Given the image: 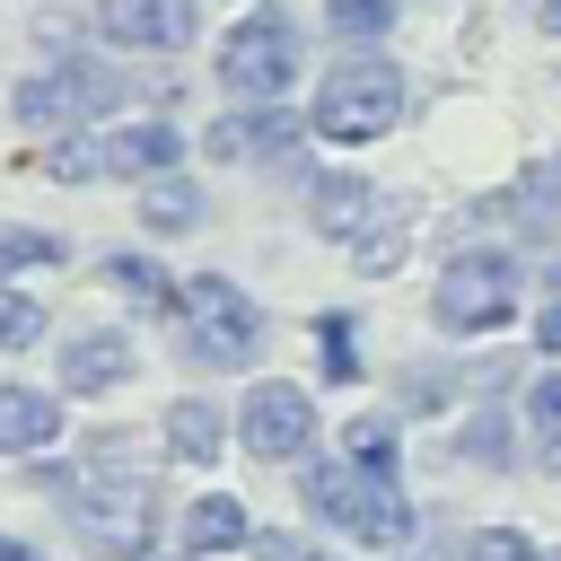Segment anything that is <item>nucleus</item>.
<instances>
[{"mask_svg": "<svg viewBox=\"0 0 561 561\" xmlns=\"http://www.w3.org/2000/svg\"><path fill=\"white\" fill-rule=\"evenodd\" d=\"M219 447H228V412H219V403H202V394L167 403V456H184V465H219Z\"/></svg>", "mask_w": 561, "mask_h": 561, "instance_id": "dca6fc26", "label": "nucleus"}, {"mask_svg": "<svg viewBox=\"0 0 561 561\" xmlns=\"http://www.w3.org/2000/svg\"><path fill=\"white\" fill-rule=\"evenodd\" d=\"M368 210H377V193H368L359 175H316V184H307V219H316V237H333V245H351V237L368 228Z\"/></svg>", "mask_w": 561, "mask_h": 561, "instance_id": "4468645a", "label": "nucleus"}, {"mask_svg": "<svg viewBox=\"0 0 561 561\" xmlns=\"http://www.w3.org/2000/svg\"><path fill=\"white\" fill-rule=\"evenodd\" d=\"M105 280H114V289H131L140 307H175V280H167L158 263H140V254H105Z\"/></svg>", "mask_w": 561, "mask_h": 561, "instance_id": "aec40b11", "label": "nucleus"}, {"mask_svg": "<svg viewBox=\"0 0 561 561\" xmlns=\"http://www.w3.org/2000/svg\"><path fill=\"white\" fill-rule=\"evenodd\" d=\"M456 456H465V465H508V421H500V412H473L465 438H456Z\"/></svg>", "mask_w": 561, "mask_h": 561, "instance_id": "b1692460", "label": "nucleus"}, {"mask_svg": "<svg viewBox=\"0 0 561 561\" xmlns=\"http://www.w3.org/2000/svg\"><path fill=\"white\" fill-rule=\"evenodd\" d=\"M53 263H61L53 228H0V272H53Z\"/></svg>", "mask_w": 561, "mask_h": 561, "instance_id": "412c9836", "label": "nucleus"}, {"mask_svg": "<svg viewBox=\"0 0 561 561\" xmlns=\"http://www.w3.org/2000/svg\"><path fill=\"white\" fill-rule=\"evenodd\" d=\"M193 219H202V184H184V175H149V184H140V228L184 237Z\"/></svg>", "mask_w": 561, "mask_h": 561, "instance_id": "f3484780", "label": "nucleus"}, {"mask_svg": "<svg viewBox=\"0 0 561 561\" xmlns=\"http://www.w3.org/2000/svg\"><path fill=\"white\" fill-rule=\"evenodd\" d=\"M298 500L324 517V526H342V535H359V543H377V552H394V543H412V500L394 491V473H359V465H307L298 473Z\"/></svg>", "mask_w": 561, "mask_h": 561, "instance_id": "f03ea898", "label": "nucleus"}, {"mask_svg": "<svg viewBox=\"0 0 561 561\" xmlns=\"http://www.w3.org/2000/svg\"><path fill=\"white\" fill-rule=\"evenodd\" d=\"M535 342H543V351H561V298H552V307L535 316Z\"/></svg>", "mask_w": 561, "mask_h": 561, "instance_id": "c85d7f7f", "label": "nucleus"}, {"mask_svg": "<svg viewBox=\"0 0 561 561\" xmlns=\"http://www.w3.org/2000/svg\"><path fill=\"white\" fill-rule=\"evenodd\" d=\"M289 79H298V18H289V9L237 18L228 44H219V88H237L245 105H280Z\"/></svg>", "mask_w": 561, "mask_h": 561, "instance_id": "39448f33", "label": "nucleus"}, {"mask_svg": "<svg viewBox=\"0 0 561 561\" xmlns=\"http://www.w3.org/2000/svg\"><path fill=\"white\" fill-rule=\"evenodd\" d=\"M96 105H114V79H105V70H79V61L35 70V79L18 88V123H26V131H70V123H88Z\"/></svg>", "mask_w": 561, "mask_h": 561, "instance_id": "6e6552de", "label": "nucleus"}, {"mask_svg": "<svg viewBox=\"0 0 561 561\" xmlns=\"http://www.w3.org/2000/svg\"><path fill=\"white\" fill-rule=\"evenodd\" d=\"M96 35L123 44V53H184L193 0H96Z\"/></svg>", "mask_w": 561, "mask_h": 561, "instance_id": "1a4fd4ad", "label": "nucleus"}, {"mask_svg": "<svg viewBox=\"0 0 561 561\" xmlns=\"http://www.w3.org/2000/svg\"><path fill=\"white\" fill-rule=\"evenodd\" d=\"M403 245H412L403 202H386V210H368V237H351V263H359V272H394V263H403Z\"/></svg>", "mask_w": 561, "mask_h": 561, "instance_id": "a211bd4d", "label": "nucleus"}, {"mask_svg": "<svg viewBox=\"0 0 561 561\" xmlns=\"http://www.w3.org/2000/svg\"><path fill=\"white\" fill-rule=\"evenodd\" d=\"M61 438V394L44 386H0V456H44Z\"/></svg>", "mask_w": 561, "mask_h": 561, "instance_id": "ddd939ff", "label": "nucleus"}, {"mask_svg": "<svg viewBox=\"0 0 561 561\" xmlns=\"http://www.w3.org/2000/svg\"><path fill=\"white\" fill-rule=\"evenodd\" d=\"M88 149H96V175H167L184 158V131L175 123H105V131H88Z\"/></svg>", "mask_w": 561, "mask_h": 561, "instance_id": "9d476101", "label": "nucleus"}, {"mask_svg": "<svg viewBox=\"0 0 561 561\" xmlns=\"http://www.w3.org/2000/svg\"><path fill=\"white\" fill-rule=\"evenodd\" d=\"M237 543H254V517H245V500H228V491H202V500L184 508V552H193V561H210V552H237Z\"/></svg>", "mask_w": 561, "mask_h": 561, "instance_id": "2eb2a0df", "label": "nucleus"}, {"mask_svg": "<svg viewBox=\"0 0 561 561\" xmlns=\"http://www.w3.org/2000/svg\"><path fill=\"white\" fill-rule=\"evenodd\" d=\"M298 131H307V123L280 114V105H237V114H219V123L202 131V149L245 167V158H280V149H298Z\"/></svg>", "mask_w": 561, "mask_h": 561, "instance_id": "9b49d317", "label": "nucleus"}, {"mask_svg": "<svg viewBox=\"0 0 561 561\" xmlns=\"http://www.w3.org/2000/svg\"><path fill=\"white\" fill-rule=\"evenodd\" d=\"M324 26L333 35H386L394 26V0H324Z\"/></svg>", "mask_w": 561, "mask_h": 561, "instance_id": "393cba45", "label": "nucleus"}, {"mask_svg": "<svg viewBox=\"0 0 561 561\" xmlns=\"http://www.w3.org/2000/svg\"><path fill=\"white\" fill-rule=\"evenodd\" d=\"M44 298H26V289H0V351H35L44 342Z\"/></svg>", "mask_w": 561, "mask_h": 561, "instance_id": "4be33fe9", "label": "nucleus"}, {"mask_svg": "<svg viewBox=\"0 0 561 561\" xmlns=\"http://www.w3.org/2000/svg\"><path fill=\"white\" fill-rule=\"evenodd\" d=\"M342 438H351V465H359V473H394V456H403V438H394L386 412H359Z\"/></svg>", "mask_w": 561, "mask_h": 561, "instance_id": "6ab92c4d", "label": "nucleus"}, {"mask_svg": "<svg viewBox=\"0 0 561 561\" xmlns=\"http://www.w3.org/2000/svg\"><path fill=\"white\" fill-rule=\"evenodd\" d=\"M465 561H543V552H535L517 526H482V535L465 543Z\"/></svg>", "mask_w": 561, "mask_h": 561, "instance_id": "bb28decb", "label": "nucleus"}, {"mask_svg": "<svg viewBox=\"0 0 561 561\" xmlns=\"http://www.w3.org/2000/svg\"><path fill=\"white\" fill-rule=\"evenodd\" d=\"M123 430H105V447H88V465H35V482L53 500H70L79 535L105 552H149L158 535V482L149 465H131V447H114Z\"/></svg>", "mask_w": 561, "mask_h": 561, "instance_id": "f257e3e1", "label": "nucleus"}, {"mask_svg": "<svg viewBox=\"0 0 561 561\" xmlns=\"http://www.w3.org/2000/svg\"><path fill=\"white\" fill-rule=\"evenodd\" d=\"M526 193H535V202H561V158H552V167H535V175H526Z\"/></svg>", "mask_w": 561, "mask_h": 561, "instance_id": "cd10ccee", "label": "nucleus"}, {"mask_svg": "<svg viewBox=\"0 0 561 561\" xmlns=\"http://www.w3.org/2000/svg\"><path fill=\"white\" fill-rule=\"evenodd\" d=\"M394 114H403V70H394V61H377V53H359V61H333V70L316 79L307 131H324V140H342V149H359V140H386V131H394Z\"/></svg>", "mask_w": 561, "mask_h": 561, "instance_id": "7ed1b4c3", "label": "nucleus"}, {"mask_svg": "<svg viewBox=\"0 0 561 561\" xmlns=\"http://www.w3.org/2000/svg\"><path fill=\"white\" fill-rule=\"evenodd\" d=\"M123 377H131V333L88 324V333L61 342V394H105V386H123Z\"/></svg>", "mask_w": 561, "mask_h": 561, "instance_id": "f8f14e48", "label": "nucleus"}, {"mask_svg": "<svg viewBox=\"0 0 561 561\" xmlns=\"http://www.w3.org/2000/svg\"><path fill=\"white\" fill-rule=\"evenodd\" d=\"M316 351H324V377H333V386L368 377V368H359V342H351V316H316Z\"/></svg>", "mask_w": 561, "mask_h": 561, "instance_id": "5701e85b", "label": "nucleus"}, {"mask_svg": "<svg viewBox=\"0 0 561 561\" xmlns=\"http://www.w3.org/2000/svg\"><path fill=\"white\" fill-rule=\"evenodd\" d=\"M430 316H438V333H500L517 316V263L508 254H456L438 272Z\"/></svg>", "mask_w": 561, "mask_h": 561, "instance_id": "423d86ee", "label": "nucleus"}, {"mask_svg": "<svg viewBox=\"0 0 561 561\" xmlns=\"http://www.w3.org/2000/svg\"><path fill=\"white\" fill-rule=\"evenodd\" d=\"M0 561H35V552H26V543H9V535H0Z\"/></svg>", "mask_w": 561, "mask_h": 561, "instance_id": "c756f323", "label": "nucleus"}, {"mask_svg": "<svg viewBox=\"0 0 561 561\" xmlns=\"http://www.w3.org/2000/svg\"><path fill=\"white\" fill-rule=\"evenodd\" d=\"M237 438H245V456H263V465H289V456L316 438V403H307V386H289V377H263V386H245Z\"/></svg>", "mask_w": 561, "mask_h": 561, "instance_id": "0eeeda50", "label": "nucleus"}, {"mask_svg": "<svg viewBox=\"0 0 561 561\" xmlns=\"http://www.w3.org/2000/svg\"><path fill=\"white\" fill-rule=\"evenodd\" d=\"M543 26H552V35H561V0H543Z\"/></svg>", "mask_w": 561, "mask_h": 561, "instance_id": "7c9ffc66", "label": "nucleus"}, {"mask_svg": "<svg viewBox=\"0 0 561 561\" xmlns=\"http://www.w3.org/2000/svg\"><path fill=\"white\" fill-rule=\"evenodd\" d=\"M167 316H175V333H184V351H193L202 368H245V359L263 351V307H254L237 280H219V272L184 280Z\"/></svg>", "mask_w": 561, "mask_h": 561, "instance_id": "20e7f679", "label": "nucleus"}, {"mask_svg": "<svg viewBox=\"0 0 561 561\" xmlns=\"http://www.w3.org/2000/svg\"><path fill=\"white\" fill-rule=\"evenodd\" d=\"M526 421H535V438L561 456V377H535V386H526Z\"/></svg>", "mask_w": 561, "mask_h": 561, "instance_id": "a878e982", "label": "nucleus"}]
</instances>
